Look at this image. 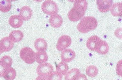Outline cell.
I'll list each match as a JSON object with an SVG mask.
<instances>
[{
  "instance_id": "cell-1",
  "label": "cell",
  "mask_w": 122,
  "mask_h": 80,
  "mask_svg": "<svg viewBox=\"0 0 122 80\" xmlns=\"http://www.w3.org/2000/svg\"><path fill=\"white\" fill-rule=\"evenodd\" d=\"M87 2L85 0H76L73 4V7L68 14L69 20L76 22L83 18L87 9Z\"/></svg>"
},
{
  "instance_id": "cell-2",
  "label": "cell",
  "mask_w": 122,
  "mask_h": 80,
  "mask_svg": "<svg viewBox=\"0 0 122 80\" xmlns=\"http://www.w3.org/2000/svg\"><path fill=\"white\" fill-rule=\"evenodd\" d=\"M97 25L98 21L95 18L91 16H85L81 19L77 28L80 32L87 33L95 30Z\"/></svg>"
},
{
  "instance_id": "cell-3",
  "label": "cell",
  "mask_w": 122,
  "mask_h": 80,
  "mask_svg": "<svg viewBox=\"0 0 122 80\" xmlns=\"http://www.w3.org/2000/svg\"><path fill=\"white\" fill-rule=\"evenodd\" d=\"M20 56L21 59L28 64H31L36 60V53L29 47L22 48L20 52Z\"/></svg>"
},
{
  "instance_id": "cell-4",
  "label": "cell",
  "mask_w": 122,
  "mask_h": 80,
  "mask_svg": "<svg viewBox=\"0 0 122 80\" xmlns=\"http://www.w3.org/2000/svg\"><path fill=\"white\" fill-rule=\"evenodd\" d=\"M41 8L43 12L49 15L57 14L58 12V7L57 3L51 0H47L44 2Z\"/></svg>"
},
{
  "instance_id": "cell-5",
  "label": "cell",
  "mask_w": 122,
  "mask_h": 80,
  "mask_svg": "<svg viewBox=\"0 0 122 80\" xmlns=\"http://www.w3.org/2000/svg\"><path fill=\"white\" fill-rule=\"evenodd\" d=\"M53 70V67L51 63H43L38 65L37 68V73L39 76L48 77Z\"/></svg>"
},
{
  "instance_id": "cell-6",
  "label": "cell",
  "mask_w": 122,
  "mask_h": 80,
  "mask_svg": "<svg viewBox=\"0 0 122 80\" xmlns=\"http://www.w3.org/2000/svg\"><path fill=\"white\" fill-rule=\"evenodd\" d=\"M71 43L72 40L69 36L66 35H63L59 38L56 48L59 51H63L69 47Z\"/></svg>"
},
{
  "instance_id": "cell-7",
  "label": "cell",
  "mask_w": 122,
  "mask_h": 80,
  "mask_svg": "<svg viewBox=\"0 0 122 80\" xmlns=\"http://www.w3.org/2000/svg\"><path fill=\"white\" fill-rule=\"evenodd\" d=\"M96 2L99 11L102 13L108 12L113 4L112 0H97Z\"/></svg>"
},
{
  "instance_id": "cell-8",
  "label": "cell",
  "mask_w": 122,
  "mask_h": 80,
  "mask_svg": "<svg viewBox=\"0 0 122 80\" xmlns=\"http://www.w3.org/2000/svg\"><path fill=\"white\" fill-rule=\"evenodd\" d=\"M109 50V46L106 41L100 39L97 42L95 48V50L101 55H106Z\"/></svg>"
},
{
  "instance_id": "cell-9",
  "label": "cell",
  "mask_w": 122,
  "mask_h": 80,
  "mask_svg": "<svg viewBox=\"0 0 122 80\" xmlns=\"http://www.w3.org/2000/svg\"><path fill=\"white\" fill-rule=\"evenodd\" d=\"M14 45V43L10 39L9 37H5L0 41V47L3 52H7L11 50Z\"/></svg>"
},
{
  "instance_id": "cell-10",
  "label": "cell",
  "mask_w": 122,
  "mask_h": 80,
  "mask_svg": "<svg viewBox=\"0 0 122 80\" xmlns=\"http://www.w3.org/2000/svg\"><path fill=\"white\" fill-rule=\"evenodd\" d=\"M76 56L75 53L72 49H65L61 53V60L62 62L68 63L72 61Z\"/></svg>"
},
{
  "instance_id": "cell-11",
  "label": "cell",
  "mask_w": 122,
  "mask_h": 80,
  "mask_svg": "<svg viewBox=\"0 0 122 80\" xmlns=\"http://www.w3.org/2000/svg\"><path fill=\"white\" fill-rule=\"evenodd\" d=\"M33 15V11L31 9L27 6L22 7L20 11L19 16L23 21H27L29 20Z\"/></svg>"
},
{
  "instance_id": "cell-12",
  "label": "cell",
  "mask_w": 122,
  "mask_h": 80,
  "mask_svg": "<svg viewBox=\"0 0 122 80\" xmlns=\"http://www.w3.org/2000/svg\"><path fill=\"white\" fill-rule=\"evenodd\" d=\"M10 25L14 28L20 27L23 24V22L19 16L13 15L10 17L9 19Z\"/></svg>"
},
{
  "instance_id": "cell-13",
  "label": "cell",
  "mask_w": 122,
  "mask_h": 80,
  "mask_svg": "<svg viewBox=\"0 0 122 80\" xmlns=\"http://www.w3.org/2000/svg\"><path fill=\"white\" fill-rule=\"evenodd\" d=\"M49 22L52 27L55 28H59L62 24L63 19L59 14H54L50 16Z\"/></svg>"
},
{
  "instance_id": "cell-14",
  "label": "cell",
  "mask_w": 122,
  "mask_h": 80,
  "mask_svg": "<svg viewBox=\"0 0 122 80\" xmlns=\"http://www.w3.org/2000/svg\"><path fill=\"white\" fill-rule=\"evenodd\" d=\"M2 76L5 80H14L16 76V72L13 68H6L3 71Z\"/></svg>"
},
{
  "instance_id": "cell-15",
  "label": "cell",
  "mask_w": 122,
  "mask_h": 80,
  "mask_svg": "<svg viewBox=\"0 0 122 80\" xmlns=\"http://www.w3.org/2000/svg\"><path fill=\"white\" fill-rule=\"evenodd\" d=\"M34 45L37 50L40 52H45L47 49L48 45L45 40L42 38H38L35 41Z\"/></svg>"
},
{
  "instance_id": "cell-16",
  "label": "cell",
  "mask_w": 122,
  "mask_h": 80,
  "mask_svg": "<svg viewBox=\"0 0 122 80\" xmlns=\"http://www.w3.org/2000/svg\"><path fill=\"white\" fill-rule=\"evenodd\" d=\"M23 37V33L22 31L19 30L12 31L9 36V38L13 43L19 42L21 41Z\"/></svg>"
},
{
  "instance_id": "cell-17",
  "label": "cell",
  "mask_w": 122,
  "mask_h": 80,
  "mask_svg": "<svg viewBox=\"0 0 122 80\" xmlns=\"http://www.w3.org/2000/svg\"><path fill=\"white\" fill-rule=\"evenodd\" d=\"M100 39V38L96 35L90 37L86 42V45L88 49L92 51H95L97 44Z\"/></svg>"
},
{
  "instance_id": "cell-18",
  "label": "cell",
  "mask_w": 122,
  "mask_h": 80,
  "mask_svg": "<svg viewBox=\"0 0 122 80\" xmlns=\"http://www.w3.org/2000/svg\"><path fill=\"white\" fill-rule=\"evenodd\" d=\"M122 3H115L110 8L111 14L114 16H122Z\"/></svg>"
},
{
  "instance_id": "cell-19",
  "label": "cell",
  "mask_w": 122,
  "mask_h": 80,
  "mask_svg": "<svg viewBox=\"0 0 122 80\" xmlns=\"http://www.w3.org/2000/svg\"><path fill=\"white\" fill-rule=\"evenodd\" d=\"M48 59V55L46 52L38 51L36 53V62L40 64L47 62Z\"/></svg>"
},
{
  "instance_id": "cell-20",
  "label": "cell",
  "mask_w": 122,
  "mask_h": 80,
  "mask_svg": "<svg viewBox=\"0 0 122 80\" xmlns=\"http://www.w3.org/2000/svg\"><path fill=\"white\" fill-rule=\"evenodd\" d=\"M80 74V71L77 68H74L66 74L65 80H75L77 76Z\"/></svg>"
},
{
  "instance_id": "cell-21",
  "label": "cell",
  "mask_w": 122,
  "mask_h": 80,
  "mask_svg": "<svg viewBox=\"0 0 122 80\" xmlns=\"http://www.w3.org/2000/svg\"><path fill=\"white\" fill-rule=\"evenodd\" d=\"M12 63V59L7 55L3 56L0 59V64L4 68L11 67Z\"/></svg>"
},
{
  "instance_id": "cell-22",
  "label": "cell",
  "mask_w": 122,
  "mask_h": 80,
  "mask_svg": "<svg viewBox=\"0 0 122 80\" xmlns=\"http://www.w3.org/2000/svg\"><path fill=\"white\" fill-rule=\"evenodd\" d=\"M12 7L11 1L8 0H3L0 1V11L3 13L10 11Z\"/></svg>"
},
{
  "instance_id": "cell-23",
  "label": "cell",
  "mask_w": 122,
  "mask_h": 80,
  "mask_svg": "<svg viewBox=\"0 0 122 80\" xmlns=\"http://www.w3.org/2000/svg\"><path fill=\"white\" fill-rule=\"evenodd\" d=\"M69 67L67 64L64 62L59 63L56 68V70L61 74L65 75L68 71Z\"/></svg>"
},
{
  "instance_id": "cell-24",
  "label": "cell",
  "mask_w": 122,
  "mask_h": 80,
  "mask_svg": "<svg viewBox=\"0 0 122 80\" xmlns=\"http://www.w3.org/2000/svg\"><path fill=\"white\" fill-rule=\"evenodd\" d=\"M99 70L97 67L94 65H90L86 68V73L87 76L90 77H95L98 74Z\"/></svg>"
},
{
  "instance_id": "cell-25",
  "label": "cell",
  "mask_w": 122,
  "mask_h": 80,
  "mask_svg": "<svg viewBox=\"0 0 122 80\" xmlns=\"http://www.w3.org/2000/svg\"><path fill=\"white\" fill-rule=\"evenodd\" d=\"M47 78L48 80H62L63 76L59 72L55 71L52 72Z\"/></svg>"
},
{
  "instance_id": "cell-26",
  "label": "cell",
  "mask_w": 122,
  "mask_h": 80,
  "mask_svg": "<svg viewBox=\"0 0 122 80\" xmlns=\"http://www.w3.org/2000/svg\"><path fill=\"white\" fill-rule=\"evenodd\" d=\"M116 72L118 75L122 76V60H119L117 64Z\"/></svg>"
},
{
  "instance_id": "cell-27",
  "label": "cell",
  "mask_w": 122,
  "mask_h": 80,
  "mask_svg": "<svg viewBox=\"0 0 122 80\" xmlns=\"http://www.w3.org/2000/svg\"><path fill=\"white\" fill-rule=\"evenodd\" d=\"M115 36L120 38H122V28H119L116 30L114 32Z\"/></svg>"
},
{
  "instance_id": "cell-28",
  "label": "cell",
  "mask_w": 122,
  "mask_h": 80,
  "mask_svg": "<svg viewBox=\"0 0 122 80\" xmlns=\"http://www.w3.org/2000/svg\"><path fill=\"white\" fill-rule=\"evenodd\" d=\"M75 80H87V79L85 75L80 74L77 76Z\"/></svg>"
},
{
  "instance_id": "cell-29",
  "label": "cell",
  "mask_w": 122,
  "mask_h": 80,
  "mask_svg": "<svg viewBox=\"0 0 122 80\" xmlns=\"http://www.w3.org/2000/svg\"><path fill=\"white\" fill-rule=\"evenodd\" d=\"M35 80H48V79L47 77H46L39 76L36 78Z\"/></svg>"
},
{
  "instance_id": "cell-30",
  "label": "cell",
  "mask_w": 122,
  "mask_h": 80,
  "mask_svg": "<svg viewBox=\"0 0 122 80\" xmlns=\"http://www.w3.org/2000/svg\"><path fill=\"white\" fill-rule=\"evenodd\" d=\"M4 69V68H3L0 64V77H3V73Z\"/></svg>"
},
{
  "instance_id": "cell-31",
  "label": "cell",
  "mask_w": 122,
  "mask_h": 80,
  "mask_svg": "<svg viewBox=\"0 0 122 80\" xmlns=\"http://www.w3.org/2000/svg\"><path fill=\"white\" fill-rule=\"evenodd\" d=\"M3 52L2 51V50L1 49V48H0V54H1V53H3Z\"/></svg>"
}]
</instances>
